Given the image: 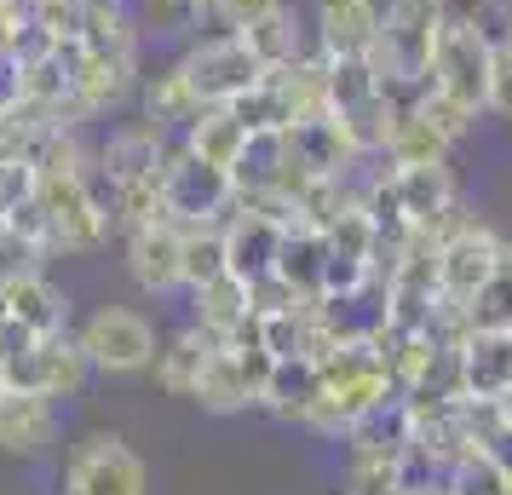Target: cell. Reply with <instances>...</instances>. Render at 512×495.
Returning <instances> with one entry per match:
<instances>
[{"instance_id": "44dd1931", "label": "cell", "mask_w": 512, "mask_h": 495, "mask_svg": "<svg viewBox=\"0 0 512 495\" xmlns=\"http://www.w3.org/2000/svg\"><path fill=\"white\" fill-rule=\"evenodd\" d=\"M190 403H202L208 415H242V409H254V392H248L242 363H236L231 346H208L202 375H196V386H190Z\"/></svg>"}, {"instance_id": "4fadbf2b", "label": "cell", "mask_w": 512, "mask_h": 495, "mask_svg": "<svg viewBox=\"0 0 512 495\" xmlns=\"http://www.w3.org/2000/svg\"><path fill=\"white\" fill-rule=\"evenodd\" d=\"M461 398H501L512 386V329H472L455 346Z\"/></svg>"}, {"instance_id": "d6986e66", "label": "cell", "mask_w": 512, "mask_h": 495, "mask_svg": "<svg viewBox=\"0 0 512 495\" xmlns=\"http://www.w3.org/2000/svg\"><path fill=\"white\" fill-rule=\"evenodd\" d=\"M248 317V283L242 277H213V283L190 288V329L202 334V340H213V346H225V334L236 329Z\"/></svg>"}, {"instance_id": "f1b7e54d", "label": "cell", "mask_w": 512, "mask_h": 495, "mask_svg": "<svg viewBox=\"0 0 512 495\" xmlns=\"http://www.w3.org/2000/svg\"><path fill=\"white\" fill-rule=\"evenodd\" d=\"M449 150L455 144L443 139V133H432L426 121L409 110V116H392V133H386V162L392 167H426V162H449Z\"/></svg>"}, {"instance_id": "ac0fdd59", "label": "cell", "mask_w": 512, "mask_h": 495, "mask_svg": "<svg viewBox=\"0 0 512 495\" xmlns=\"http://www.w3.org/2000/svg\"><path fill=\"white\" fill-rule=\"evenodd\" d=\"M139 98H144V116L156 121V127H167V133H185L190 121L208 110V104L196 98V87H190V75H185V64H179V58H173V64H162L156 75H144Z\"/></svg>"}, {"instance_id": "83f0119b", "label": "cell", "mask_w": 512, "mask_h": 495, "mask_svg": "<svg viewBox=\"0 0 512 495\" xmlns=\"http://www.w3.org/2000/svg\"><path fill=\"white\" fill-rule=\"evenodd\" d=\"M242 41H248V52H254L265 70H282V64H294V58H305V29L300 18L288 12V6H277L271 18H259V24L236 29Z\"/></svg>"}, {"instance_id": "2e32d148", "label": "cell", "mask_w": 512, "mask_h": 495, "mask_svg": "<svg viewBox=\"0 0 512 495\" xmlns=\"http://www.w3.org/2000/svg\"><path fill=\"white\" fill-rule=\"evenodd\" d=\"M392 167V162H386ZM397 173V202H403V219L420 225V231L438 236V225L449 213L461 208V196H455V173L449 162H426V167H392Z\"/></svg>"}, {"instance_id": "3957f363", "label": "cell", "mask_w": 512, "mask_h": 495, "mask_svg": "<svg viewBox=\"0 0 512 495\" xmlns=\"http://www.w3.org/2000/svg\"><path fill=\"white\" fill-rule=\"evenodd\" d=\"M162 196L173 225H225L236 185L225 167L196 162L185 150V133H179V139H167V156H162Z\"/></svg>"}, {"instance_id": "f546056e", "label": "cell", "mask_w": 512, "mask_h": 495, "mask_svg": "<svg viewBox=\"0 0 512 495\" xmlns=\"http://www.w3.org/2000/svg\"><path fill=\"white\" fill-rule=\"evenodd\" d=\"M139 35H156V41H185L208 24V0H139Z\"/></svg>"}, {"instance_id": "ffe728a7", "label": "cell", "mask_w": 512, "mask_h": 495, "mask_svg": "<svg viewBox=\"0 0 512 495\" xmlns=\"http://www.w3.org/2000/svg\"><path fill=\"white\" fill-rule=\"evenodd\" d=\"M317 357H277V369L265 380V392H259V409H271L277 421H311V403H317Z\"/></svg>"}, {"instance_id": "8fae6325", "label": "cell", "mask_w": 512, "mask_h": 495, "mask_svg": "<svg viewBox=\"0 0 512 495\" xmlns=\"http://www.w3.org/2000/svg\"><path fill=\"white\" fill-rule=\"evenodd\" d=\"M282 133H288V156H294L305 173H317V179H346L351 167H357V150L346 144V133H340V116H334V110L294 116Z\"/></svg>"}, {"instance_id": "4dcf8cb0", "label": "cell", "mask_w": 512, "mask_h": 495, "mask_svg": "<svg viewBox=\"0 0 512 495\" xmlns=\"http://www.w3.org/2000/svg\"><path fill=\"white\" fill-rule=\"evenodd\" d=\"M231 110H236V121H242L248 133H277V127L294 121V104H288V93H282V81L271 70H265L259 87H248V93L236 98Z\"/></svg>"}, {"instance_id": "5bb4252c", "label": "cell", "mask_w": 512, "mask_h": 495, "mask_svg": "<svg viewBox=\"0 0 512 495\" xmlns=\"http://www.w3.org/2000/svg\"><path fill=\"white\" fill-rule=\"evenodd\" d=\"M127 277L144 288V294H179V225L173 219H156V225H144V231H127Z\"/></svg>"}, {"instance_id": "484cf974", "label": "cell", "mask_w": 512, "mask_h": 495, "mask_svg": "<svg viewBox=\"0 0 512 495\" xmlns=\"http://www.w3.org/2000/svg\"><path fill=\"white\" fill-rule=\"evenodd\" d=\"M225 271V225H179V288L190 294Z\"/></svg>"}, {"instance_id": "9a60e30c", "label": "cell", "mask_w": 512, "mask_h": 495, "mask_svg": "<svg viewBox=\"0 0 512 495\" xmlns=\"http://www.w3.org/2000/svg\"><path fill=\"white\" fill-rule=\"evenodd\" d=\"M277 248H282L277 219H265V213L231 202V213H225V265H231V277L254 283L265 271H277Z\"/></svg>"}, {"instance_id": "d4e9b609", "label": "cell", "mask_w": 512, "mask_h": 495, "mask_svg": "<svg viewBox=\"0 0 512 495\" xmlns=\"http://www.w3.org/2000/svg\"><path fill=\"white\" fill-rule=\"evenodd\" d=\"M213 340H202L196 329H179L173 340H162L156 346V363L144 369V375L162 386L167 398H190V386H196V375H202V357H208Z\"/></svg>"}, {"instance_id": "30bf717a", "label": "cell", "mask_w": 512, "mask_h": 495, "mask_svg": "<svg viewBox=\"0 0 512 495\" xmlns=\"http://www.w3.org/2000/svg\"><path fill=\"white\" fill-rule=\"evenodd\" d=\"M167 127H156L150 116L139 121H121V127H110V139L98 144V179L104 185H116V179H139V173H162V156H167Z\"/></svg>"}, {"instance_id": "f35d334b", "label": "cell", "mask_w": 512, "mask_h": 495, "mask_svg": "<svg viewBox=\"0 0 512 495\" xmlns=\"http://www.w3.org/2000/svg\"><path fill=\"white\" fill-rule=\"evenodd\" d=\"M507 47H512V35H507Z\"/></svg>"}, {"instance_id": "d590c367", "label": "cell", "mask_w": 512, "mask_h": 495, "mask_svg": "<svg viewBox=\"0 0 512 495\" xmlns=\"http://www.w3.org/2000/svg\"><path fill=\"white\" fill-rule=\"evenodd\" d=\"M489 455V461H495V467H501V478H507L512 484V426H495V432H489L484 444H478Z\"/></svg>"}, {"instance_id": "7a4b0ae2", "label": "cell", "mask_w": 512, "mask_h": 495, "mask_svg": "<svg viewBox=\"0 0 512 495\" xmlns=\"http://www.w3.org/2000/svg\"><path fill=\"white\" fill-rule=\"evenodd\" d=\"M443 29V0H386L380 6V29L369 41L374 75H426L432 70V47Z\"/></svg>"}, {"instance_id": "52a82bcc", "label": "cell", "mask_w": 512, "mask_h": 495, "mask_svg": "<svg viewBox=\"0 0 512 495\" xmlns=\"http://www.w3.org/2000/svg\"><path fill=\"white\" fill-rule=\"evenodd\" d=\"M432 87L461 98L472 116H484V87H489V41L466 12H443L438 47H432Z\"/></svg>"}, {"instance_id": "cb8c5ba5", "label": "cell", "mask_w": 512, "mask_h": 495, "mask_svg": "<svg viewBox=\"0 0 512 495\" xmlns=\"http://www.w3.org/2000/svg\"><path fill=\"white\" fill-rule=\"evenodd\" d=\"M242 144H248V127L236 121L231 104H208V110L185 127V150L190 156L208 162V167H225V173H231V162L242 156Z\"/></svg>"}, {"instance_id": "1f68e13d", "label": "cell", "mask_w": 512, "mask_h": 495, "mask_svg": "<svg viewBox=\"0 0 512 495\" xmlns=\"http://www.w3.org/2000/svg\"><path fill=\"white\" fill-rule=\"evenodd\" d=\"M415 116L426 121V127H432V133H443V139L449 144H461L466 133H472V110H466L461 98H449V93H438V87H426V98H420L415 104Z\"/></svg>"}, {"instance_id": "4316f807", "label": "cell", "mask_w": 512, "mask_h": 495, "mask_svg": "<svg viewBox=\"0 0 512 495\" xmlns=\"http://www.w3.org/2000/svg\"><path fill=\"white\" fill-rule=\"evenodd\" d=\"M282 167H288V133H248L242 144V156L231 162V185L236 196H248V190H271L282 179Z\"/></svg>"}, {"instance_id": "d6a6232c", "label": "cell", "mask_w": 512, "mask_h": 495, "mask_svg": "<svg viewBox=\"0 0 512 495\" xmlns=\"http://www.w3.org/2000/svg\"><path fill=\"white\" fill-rule=\"evenodd\" d=\"M294 306H311V300H300V288L288 283L282 271H265V277L248 283V311L254 317H277V311H294Z\"/></svg>"}, {"instance_id": "74e56055", "label": "cell", "mask_w": 512, "mask_h": 495, "mask_svg": "<svg viewBox=\"0 0 512 495\" xmlns=\"http://www.w3.org/2000/svg\"><path fill=\"white\" fill-rule=\"evenodd\" d=\"M0 403H6V380H0Z\"/></svg>"}, {"instance_id": "ba28073f", "label": "cell", "mask_w": 512, "mask_h": 495, "mask_svg": "<svg viewBox=\"0 0 512 495\" xmlns=\"http://www.w3.org/2000/svg\"><path fill=\"white\" fill-rule=\"evenodd\" d=\"M501 254H507V242L495 236V225L461 213V219L443 231V242H438V294L443 300H455V306H472L478 288L495 277Z\"/></svg>"}, {"instance_id": "8992f818", "label": "cell", "mask_w": 512, "mask_h": 495, "mask_svg": "<svg viewBox=\"0 0 512 495\" xmlns=\"http://www.w3.org/2000/svg\"><path fill=\"white\" fill-rule=\"evenodd\" d=\"M0 380H6L12 392H47V398L58 403V398H81V392H87L93 363H87V352H81V340H75L70 329H58V334L29 340L24 352L0 357Z\"/></svg>"}, {"instance_id": "e0dca14e", "label": "cell", "mask_w": 512, "mask_h": 495, "mask_svg": "<svg viewBox=\"0 0 512 495\" xmlns=\"http://www.w3.org/2000/svg\"><path fill=\"white\" fill-rule=\"evenodd\" d=\"M0 306H6V317L24 334H35V340L70 329V300L47 283V271H29L18 283H0Z\"/></svg>"}, {"instance_id": "9c48e42d", "label": "cell", "mask_w": 512, "mask_h": 495, "mask_svg": "<svg viewBox=\"0 0 512 495\" xmlns=\"http://www.w3.org/2000/svg\"><path fill=\"white\" fill-rule=\"evenodd\" d=\"M179 64H185L190 87H196V98H202V104H236L248 87H259V81H265V64L248 52V41H242L236 29H219V35L190 41Z\"/></svg>"}, {"instance_id": "7402d4cb", "label": "cell", "mask_w": 512, "mask_h": 495, "mask_svg": "<svg viewBox=\"0 0 512 495\" xmlns=\"http://www.w3.org/2000/svg\"><path fill=\"white\" fill-rule=\"evenodd\" d=\"M380 29V0H317V47L323 52H369Z\"/></svg>"}, {"instance_id": "6da1fadb", "label": "cell", "mask_w": 512, "mask_h": 495, "mask_svg": "<svg viewBox=\"0 0 512 495\" xmlns=\"http://www.w3.org/2000/svg\"><path fill=\"white\" fill-rule=\"evenodd\" d=\"M35 202L47 213V236L64 254H93L110 242V208L93 173H35Z\"/></svg>"}, {"instance_id": "277c9868", "label": "cell", "mask_w": 512, "mask_h": 495, "mask_svg": "<svg viewBox=\"0 0 512 495\" xmlns=\"http://www.w3.org/2000/svg\"><path fill=\"white\" fill-rule=\"evenodd\" d=\"M75 340H81V352L93 363V375H144L156 363V346H162L156 323L133 306H98L75 329Z\"/></svg>"}, {"instance_id": "7c38bea8", "label": "cell", "mask_w": 512, "mask_h": 495, "mask_svg": "<svg viewBox=\"0 0 512 495\" xmlns=\"http://www.w3.org/2000/svg\"><path fill=\"white\" fill-rule=\"evenodd\" d=\"M52 444H58V403L47 392H12L6 386V403H0V455L35 461Z\"/></svg>"}, {"instance_id": "e575fe53", "label": "cell", "mask_w": 512, "mask_h": 495, "mask_svg": "<svg viewBox=\"0 0 512 495\" xmlns=\"http://www.w3.org/2000/svg\"><path fill=\"white\" fill-rule=\"evenodd\" d=\"M277 6H288V0H213V24L219 29H248V24H259V18H271Z\"/></svg>"}, {"instance_id": "8d00e7d4", "label": "cell", "mask_w": 512, "mask_h": 495, "mask_svg": "<svg viewBox=\"0 0 512 495\" xmlns=\"http://www.w3.org/2000/svg\"><path fill=\"white\" fill-rule=\"evenodd\" d=\"M501 426H512V386L501 392Z\"/></svg>"}, {"instance_id": "836d02e7", "label": "cell", "mask_w": 512, "mask_h": 495, "mask_svg": "<svg viewBox=\"0 0 512 495\" xmlns=\"http://www.w3.org/2000/svg\"><path fill=\"white\" fill-rule=\"evenodd\" d=\"M484 116L512 121V47H489V87H484Z\"/></svg>"}, {"instance_id": "5b68a950", "label": "cell", "mask_w": 512, "mask_h": 495, "mask_svg": "<svg viewBox=\"0 0 512 495\" xmlns=\"http://www.w3.org/2000/svg\"><path fill=\"white\" fill-rule=\"evenodd\" d=\"M58 495H150V467L121 432H87L64 455V490Z\"/></svg>"}, {"instance_id": "603a6c76", "label": "cell", "mask_w": 512, "mask_h": 495, "mask_svg": "<svg viewBox=\"0 0 512 495\" xmlns=\"http://www.w3.org/2000/svg\"><path fill=\"white\" fill-rule=\"evenodd\" d=\"M323 265H328V236L311 225H282V248H277V271L300 288V300H323Z\"/></svg>"}]
</instances>
